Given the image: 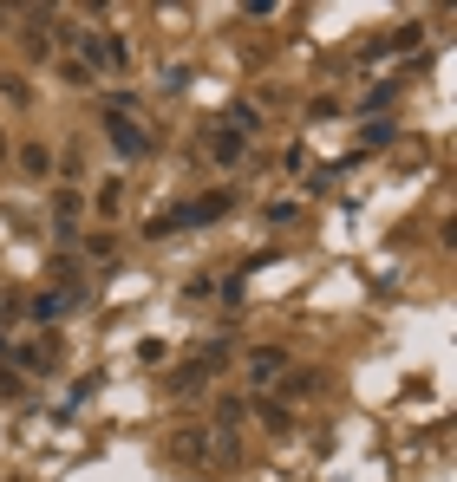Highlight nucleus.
Returning a JSON list of instances; mask_svg holds the SVG:
<instances>
[{
    "instance_id": "f257e3e1",
    "label": "nucleus",
    "mask_w": 457,
    "mask_h": 482,
    "mask_svg": "<svg viewBox=\"0 0 457 482\" xmlns=\"http://www.w3.org/2000/svg\"><path fill=\"white\" fill-rule=\"evenodd\" d=\"M105 137H112V150H118V157H131V163L151 157V131L131 118V111H105Z\"/></svg>"
},
{
    "instance_id": "f03ea898",
    "label": "nucleus",
    "mask_w": 457,
    "mask_h": 482,
    "mask_svg": "<svg viewBox=\"0 0 457 482\" xmlns=\"http://www.w3.org/2000/svg\"><path fill=\"white\" fill-rule=\"evenodd\" d=\"M242 372H249V385H255V391H268V385H281V372H294V365H288V352H281V346H255L249 359H242Z\"/></svg>"
},
{
    "instance_id": "7ed1b4c3",
    "label": "nucleus",
    "mask_w": 457,
    "mask_h": 482,
    "mask_svg": "<svg viewBox=\"0 0 457 482\" xmlns=\"http://www.w3.org/2000/svg\"><path fill=\"white\" fill-rule=\"evenodd\" d=\"M72 306H78V294H72V287H46V294H33V300H26V314H33L40 326H59V320L72 314Z\"/></svg>"
},
{
    "instance_id": "20e7f679",
    "label": "nucleus",
    "mask_w": 457,
    "mask_h": 482,
    "mask_svg": "<svg viewBox=\"0 0 457 482\" xmlns=\"http://www.w3.org/2000/svg\"><path fill=\"white\" fill-rule=\"evenodd\" d=\"M177 229H197V203H177V209H164V215L144 222V235H177Z\"/></svg>"
},
{
    "instance_id": "39448f33",
    "label": "nucleus",
    "mask_w": 457,
    "mask_h": 482,
    "mask_svg": "<svg viewBox=\"0 0 457 482\" xmlns=\"http://www.w3.org/2000/svg\"><path fill=\"white\" fill-rule=\"evenodd\" d=\"M242 150H249V137H235L229 124H223L216 137H209V157H216V163H242Z\"/></svg>"
},
{
    "instance_id": "423d86ee",
    "label": "nucleus",
    "mask_w": 457,
    "mask_h": 482,
    "mask_svg": "<svg viewBox=\"0 0 457 482\" xmlns=\"http://www.w3.org/2000/svg\"><path fill=\"white\" fill-rule=\"evenodd\" d=\"M281 398H294V405H301V398H314V391H320V372H281Z\"/></svg>"
},
{
    "instance_id": "0eeeda50",
    "label": "nucleus",
    "mask_w": 457,
    "mask_h": 482,
    "mask_svg": "<svg viewBox=\"0 0 457 482\" xmlns=\"http://www.w3.org/2000/svg\"><path fill=\"white\" fill-rule=\"evenodd\" d=\"M20 169H26L33 183H46V177H52V150H46V144H20Z\"/></svg>"
},
{
    "instance_id": "6e6552de",
    "label": "nucleus",
    "mask_w": 457,
    "mask_h": 482,
    "mask_svg": "<svg viewBox=\"0 0 457 482\" xmlns=\"http://www.w3.org/2000/svg\"><path fill=\"white\" fill-rule=\"evenodd\" d=\"M59 359H66L59 346H26L20 352V372H59Z\"/></svg>"
},
{
    "instance_id": "1a4fd4ad",
    "label": "nucleus",
    "mask_w": 457,
    "mask_h": 482,
    "mask_svg": "<svg viewBox=\"0 0 457 482\" xmlns=\"http://www.w3.org/2000/svg\"><path fill=\"white\" fill-rule=\"evenodd\" d=\"M86 254H92V261H112V254H118V235H112V229H92V235H86Z\"/></svg>"
},
{
    "instance_id": "9d476101",
    "label": "nucleus",
    "mask_w": 457,
    "mask_h": 482,
    "mask_svg": "<svg viewBox=\"0 0 457 482\" xmlns=\"http://www.w3.org/2000/svg\"><path fill=\"white\" fill-rule=\"evenodd\" d=\"M229 131H235V137L261 131V111H255V105H235V111H229Z\"/></svg>"
},
{
    "instance_id": "9b49d317",
    "label": "nucleus",
    "mask_w": 457,
    "mask_h": 482,
    "mask_svg": "<svg viewBox=\"0 0 457 482\" xmlns=\"http://www.w3.org/2000/svg\"><path fill=\"white\" fill-rule=\"evenodd\" d=\"M392 98H398V78H386V85H372V92L360 98V111H386Z\"/></svg>"
},
{
    "instance_id": "f8f14e48",
    "label": "nucleus",
    "mask_w": 457,
    "mask_h": 482,
    "mask_svg": "<svg viewBox=\"0 0 457 482\" xmlns=\"http://www.w3.org/2000/svg\"><path fill=\"white\" fill-rule=\"evenodd\" d=\"M0 92H7L14 105H33V85H26V78H14V72H0Z\"/></svg>"
},
{
    "instance_id": "ddd939ff",
    "label": "nucleus",
    "mask_w": 457,
    "mask_h": 482,
    "mask_svg": "<svg viewBox=\"0 0 457 482\" xmlns=\"http://www.w3.org/2000/svg\"><path fill=\"white\" fill-rule=\"evenodd\" d=\"M392 137H398V124H386V118H372V124H366V144H372V150H386Z\"/></svg>"
},
{
    "instance_id": "4468645a",
    "label": "nucleus",
    "mask_w": 457,
    "mask_h": 482,
    "mask_svg": "<svg viewBox=\"0 0 457 482\" xmlns=\"http://www.w3.org/2000/svg\"><path fill=\"white\" fill-rule=\"evenodd\" d=\"M138 359H144V365H164V359H170V346H164V339H144Z\"/></svg>"
},
{
    "instance_id": "2eb2a0df",
    "label": "nucleus",
    "mask_w": 457,
    "mask_h": 482,
    "mask_svg": "<svg viewBox=\"0 0 457 482\" xmlns=\"http://www.w3.org/2000/svg\"><path fill=\"white\" fill-rule=\"evenodd\" d=\"M197 385H209V372H203V365H183V372H177V391H197Z\"/></svg>"
},
{
    "instance_id": "dca6fc26",
    "label": "nucleus",
    "mask_w": 457,
    "mask_h": 482,
    "mask_svg": "<svg viewBox=\"0 0 457 482\" xmlns=\"http://www.w3.org/2000/svg\"><path fill=\"white\" fill-rule=\"evenodd\" d=\"M59 78H66V85H92V72L78 66V59H66V66H59Z\"/></svg>"
},
{
    "instance_id": "f3484780",
    "label": "nucleus",
    "mask_w": 457,
    "mask_h": 482,
    "mask_svg": "<svg viewBox=\"0 0 457 482\" xmlns=\"http://www.w3.org/2000/svg\"><path fill=\"white\" fill-rule=\"evenodd\" d=\"M20 391H26V378H20V372H0V398H20Z\"/></svg>"
},
{
    "instance_id": "a211bd4d",
    "label": "nucleus",
    "mask_w": 457,
    "mask_h": 482,
    "mask_svg": "<svg viewBox=\"0 0 457 482\" xmlns=\"http://www.w3.org/2000/svg\"><path fill=\"white\" fill-rule=\"evenodd\" d=\"M14 314H20V300H14V294H0V326H7Z\"/></svg>"
},
{
    "instance_id": "6ab92c4d",
    "label": "nucleus",
    "mask_w": 457,
    "mask_h": 482,
    "mask_svg": "<svg viewBox=\"0 0 457 482\" xmlns=\"http://www.w3.org/2000/svg\"><path fill=\"white\" fill-rule=\"evenodd\" d=\"M14 20H20L14 7H0V33H14Z\"/></svg>"
},
{
    "instance_id": "aec40b11",
    "label": "nucleus",
    "mask_w": 457,
    "mask_h": 482,
    "mask_svg": "<svg viewBox=\"0 0 457 482\" xmlns=\"http://www.w3.org/2000/svg\"><path fill=\"white\" fill-rule=\"evenodd\" d=\"M7 352H14V339H7V332H0V359H7Z\"/></svg>"
},
{
    "instance_id": "412c9836",
    "label": "nucleus",
    "mask_w": 457,
    "mask_h": 482,
    "mask_svg": "<svg viewBox=\"0 0 457 482\" xmlns=\"http://www.w3.org/2000/svg\"><path fill=\"white\" fill-rule=\"evenodd\" d=\"M0 163H7V131H0Z\"/></svg>"
}]
</instances>
